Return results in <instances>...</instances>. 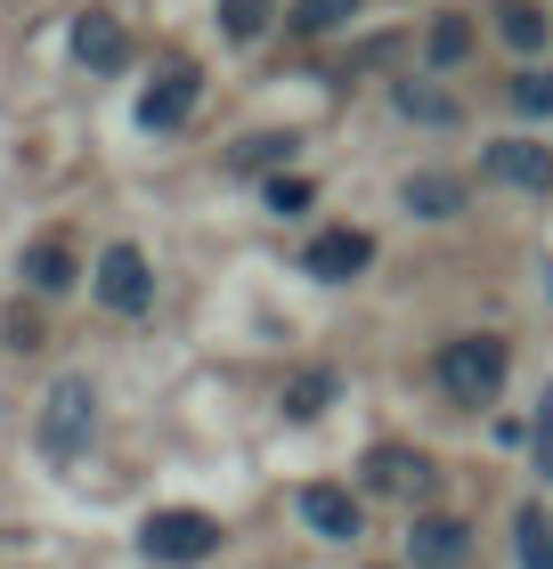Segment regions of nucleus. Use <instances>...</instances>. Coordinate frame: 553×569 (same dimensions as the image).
<instances>
[{"instance_id":"nucleus-16","label":"nucleus","mask_w":553,"mask_h":569,"mask_svg":"<svg viewBox=\"0 0 553 569\" xmlns=\"http://www.w3.org/2000/svg\"><path fill=\"white\" fill-rule=\"evenodd\" d=\"M334 391H342V382H334L326 367H318V375H302L294 391H285V416H294V423H318L326 407H334Z\"/></svg>"},{"instance_id":"nucleus-24","label":"nucleus","mask_w":553,"mask_h":569,"mask_svg":"<svg viewBox=\"0 0 553 569\" xmlns=\"http://www.w3.org/2000/svg\"><path fill=\"white\" fill-rule=\"evenodd\" d=\"M537 472L553 480V391L537 399Z\"/></svg>"},{"instance_id":"nucleus-4","label":"nucleus","mask_w":553,"mask_h":569,"mask_svg":"<svg viewBox=\"0 0 553 569\" xmlns=\"http://www.w3.org/2000/svg\"><path fill=\"white\" fill-rule=\"evenodd\" d=\"M366 488L391 497V505H424L440 488V463L424 448H375V456H366Z\"/></svg>"},{"instance_id":"nucleus-9","label":"nucleus","mask_w":553,"mask_h":569,"mask_svg":"<svg viewBox=\"0 0 553 569\" xmlns=\"http://www.w3.org/2000/svg\"><path fill=\"white\" fill-rule=\"evenodd\" d=\"M302 521L318 529L326 546H350V537H358V497H350V488H334V480H309L302 488Z\"/></svg>"},{"instance_id":"nucleus-8","label":"nucleus","mask_w":553,"mask_h":569,"mask_svg":"<svg viewBox=\"0 0 553 569\" xmlns=\"http://www.w3.org/2000/svg\"><path fill=\"white\" fill-rule=\"evenodd\" d=\"M196 90H204V73H196V66L155 73V82H147V98H139V122H147V131H179V122L196 114Z\"/></svg>"},{"instance_id":"nucleus-10","label":"nucleus","mask_w":553,"mask_h":569,"mask_svg":"<svg viewBox=\"0 0 553 569\" xmlns=\"http://www.w3.org/2000/svg\"><path fill=\"white\" fill-rule=\"evenodd\" d=\"M73 58H82L90 73H122L130 58V33L107 17V9H90V17H73Z\"/></svg>"},{"instance_id":"nucleus-6","label":"nucleus","mask_w":553,"mask_h":569,"mask_svg":"<svg viewBox=\"0 0 553 569\" xmlns=\"http://www.w3.org/2000/svg\"><path fill=\"white\" fill-rule=\"evenodd\" d=\"M481 171L496 179V188L545 196L553 188V147H537V139H496V147H481Z\"/></svg>"},{"instance_id":"nucleus-1","label":"nucleus","mask_w":553,"mask_h":569,"mask_svg":"<svg viewBox=\"0 0 553 569\" xmlns=\"http://www.w3.org/2000/svg\"><path fill=\"white\" fill-rule=\"evenodd\" d=\"M139 553H147V561H164V569L213 561V553H220V521H213V512H188V505L147 512V521H139Z\"/></svg>"},{"instance_id":"nucleus-15","label":"nucleus","mask_w":553,"mask_h":569,"mask_svg":"<svg viewBox=\"0 0 553 569\" xmlns=\"http://www.w3.org/2000/svg\"><path fill=\"white\" fill-rule=\"evenodd\" d=\"M521 569H553V512L545 505H521Z\"/></svg>"},{"instance_id":"nucleus-18","label":"nucleus","mask_w":553,"mask_h":569,"mask_svg":"<svg viewBox=\"0 0 553 569\" xmlns=\"http://www.w3.org/2000/svg\"><path fill=\"white\" fill-rule=\"evenodd\" d=\"M424 49H432V66H464L472 58V24L464 17H440L432 33H424Z\"/></svg>"},{"instance_id":"nucleus-3","label":"nucleus","mask_w":553,"mask_h":569,"mask_svg":"<svg viewBox=\"0 0 553 569\" xmlns=\"http://www.w3.org/2000/svg\"><path fill=\"white\" fill-rule=\"evenodd\" d=\"M440 382H447V399L488 407L496 382H505V342H496V333H464V342H447L440 350Z\"/></svg>"},{"instance_id":"nucleus-21","label":"nucleus","mask_w":553,"mask_h":569,"mask_svg":"<svg viewBox=\"0 0 553 569\" xmlns=\"http://www.w3.org/2000/svg\"><path fill=\"white\" fill-rule=\"evenodd\" d=\"M505 90H513V107H521V114H553V73H545V66H530V73H513Z\"/></svg>"},{"instance_id":"nucleus-22","label":"nucleus","mask_w":553,"mask_h":569,"mask_svg":"<svg viewBox=\"0 0 553 569\" xmlns=\"http://www.w3.org/2000/svg\"><path fill=\"white\" fill-rule=\"evenodd\" d=\"M285 154H294V139H277V131L269 139H245V147H236V171H277Z\"/></svg>"},{"instance_id":"nucleus-11","label":"nucleus","mask_w":553,"mask_h":569,"mask_svg":"<svg viewBox=\"0 0 553 569\" xmlns=\"http://www.w3.org/2000/svg\"><path fill=\"white\" fill-rule=\"evenodd\" d=\"M464 546H472L464 521H440V512H424V521L407 529V561H415V569H456Z\"/></svg>"},{"instance_id":"nucleus-7","label":"nucleus","mask_w":553,"mask_h":569,"mask_svg":"<svg viewBox=\"0 0 553 569\" xmlns=\"http://www.w3.org/2000/svg\"><path fill=\"white\" fill-rule=\"evenodd\" d=\"M366 261H375V237H366V228H318V244L302 252V269L318 284H350V277H366Z\"/></svg>"},{"instance_id":"nucleus-13","label":"nucleus","mask_w":553,"mask_h":569,"mask_svg":"<svg viewBox=\"0 0 553 569\" xmlns=\"http://www.w3.org/2000/svg\"><path fill=\"white\" fill-rule=\"evenodd\" d=\"M399 203L415 220H447V212H464V179H447V171H415L407 188H399Z\"/></svg>"},{"instance_id":"nucleus-5","label":"nucleus","mask_w":553,"mask_h":569,"mask_svg":"<svg viewBox=\"0 0 553 569\" xmlns=\"http://www.w3.org/2000/svg\"><path fill=\"white\" fill-rule=\"evenodd\" d=\"M98 301L115 309V318H139V309L155 301V269L139 244H107L98 252Z\"/></svg>"},{"instance_id":"nucleus-19","label":"nucleus","mask_w":553,"mask_h":569,"mask_svg":"<svg viewBox=\"0 0 553 569\" xmlns=\"http://www.w3.org/2000/svg\"><path fill=\"white\" fill-rule=\"evenodd\" d=\"M399 107H407L415 122H440V131L456 122V98H447V90H432V82H399Z\"/></svg>"},{"instance_id":"nucleus-17","label":"nucleus","mask_w":553,"mask_h":569,"mask_svg":"<svg viewBox=\"0 0 553 569\" xmlns=\"http://www.w3.org/2000/svg\"><path fill=\"white\" fill-rule=\"evenodd\" d=\"M350 17H358V0H302V9H294V33L318 41V33H342Z\"/></svg>"},{"instance_id":"nucleus-20","label":"nucleus","mask_w":553,"mask_h":569,"mask_svg":"<svg viewBox=\"0 0 553 569\" xmlns=\"http://www.w3.org/2000/svg\"><path fill=\"white\" fill-rule=\"evenodd\" d=\"M220 33L228 41H260L269 33V0H220Z\"/></svg>"},{"instance_id":"nucleus-2","label":"nucleus","mask_w":553,"mask_h":569,"mask_svg":"<svg viewBox=\"0 0 553 569\" xmlns=\"http://www.w3.org/2000/svg\"><path fill=\"white\" fill-rule=\"evenodd\" d=\"M90 431H98V391H90V375H58L49 382V399H41V456H82L90 448Z\"/></svg>"},{"instance_id":"nucleus-23","label":"nucleus","mask_w":553,"mask_h":569,"mask_svg":"<svg viewBox=\"0 0 553 569\" xmlns=\"http://www.w3.org/2000/svg\"><path fill=\"white\" fill-rule=\"evenodd\" d=\"M309 179H269V212H309Z\"/></svg>"},{"instance_id":"nucleus-12","label":"nucleus","mask_w":553,"mask_h":569,"mask_svg":"<svg viewBox=\"0 0 553 569\" xmlns=\"http://www.w3.org/2000/svg\"><path fill=\"white\" fill-rule=\"evenodd\" d=\"M488 17H496V33H505V49H513V58H537V49H545V33H553L537 0H496Z\"/></svg>"},{"instance_id":"nucleus-14","label":"nucleus","mask_w":553,"mask_h":569,"mask_svg":"<svg viewBox=\"0 0 553 569\" xmlns=\"http://www.w3.org/2000/svg\"><path fill=\"white\" fill-rule=\"evenodd\" d=\"M24 284H33V293H66V284H73V252H66V237L24 244Z\"/></svg>"}]
</instances>
